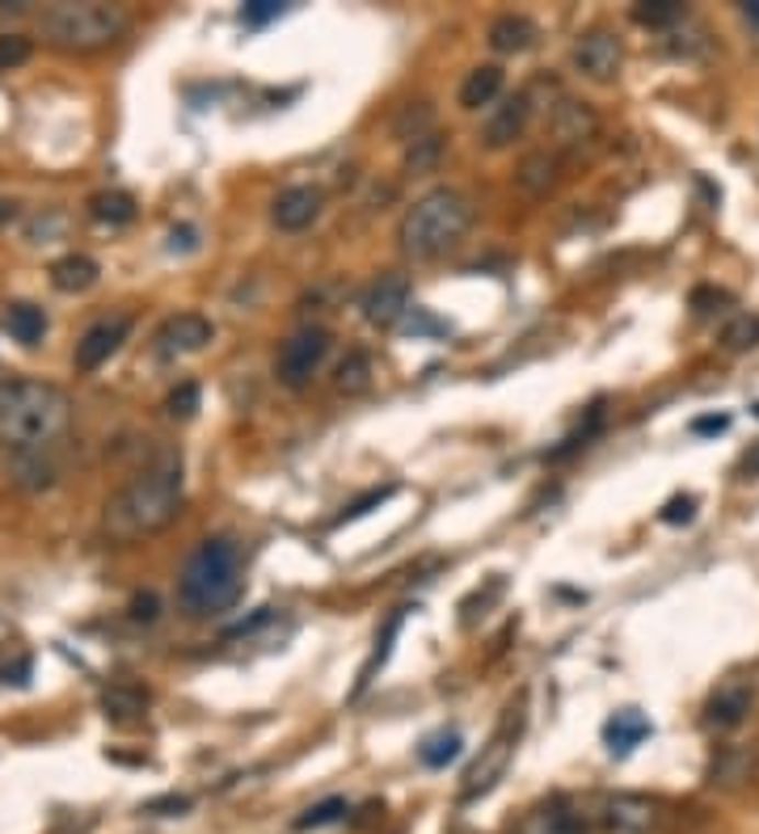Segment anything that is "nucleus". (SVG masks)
<instances>
[{
    "label": "nucleus",
    "instance_id": "1",
    "mask_svg": "<svg viewBox=\"0 0 759 834\" xmlns=\"http://www.w3.org/2000/svg\"><path fill=\"white\" fill-rule=\"evenodd\" d=\"M182 514V456L161 452L106 502V536L118 544L157 536Z\"/></svg>",
    "mask_w": 759,
    "mask_h": 834
},
{
    "label": "nucleus",
    "instance_id": "2",
    "mask_svg": "<svg viewBox=\"0 0 759 834\" xmlns=\"http://www.w3.org/2000/svg\"><path fill=\"white\" fill-rule=\"evenodd\" d=\"M72 422V401L47 379H4L0 384V447L34 456L52 447Z\"/></svg>",
    "mask_w": 759,
    "mask_h": 834
},
{
    "label": "nucleus",
    "instance_id": "3",
    "mask_svg": "<svg viewBox=\"0 0 759 834\" xmlns=\"http://www.w3.org/2000/svg\"><path fill=\"white\" fill-rule=\"evenodd\" d=\"M245 591V557L228 536L199 539L178 573V603L190 616H219Z\"/></svg>",
    "mask_w": 759,
    "mask_h": 834
},
{
    "label": "nucleus",
    "instance_id": "4",
    "mask_svg": "<svg viewBox=\"0 0 759 834\" xmlns=\"http://www.w3.org/2000/svg\"><path fill=\"white\" fill-rule=\"evenodd\" d=\"M468 224H473L468 198H464L461 190L439 186L431 194H422L401 216L397 244H401V253H406L409 262H434V258H443L448 249H456L464 241Z\"/></svg>",
    "mask_w": 759,
    "mask_h": 834
},
{
    "label": "nucleus",
    "instance_id": "5",
    "mask_svg": "<svg viewBox=\"0 0 759 834\" xmlns=\"http://www.w3.org/2000/svg\"><path fill=\"white\" fill-rule=\"evenodd\" d=\"M132 26L123 4H102V0H59L38 13L43 38L59 52H102L110 43H118Z\"/></svg>",
    "mask_w": 759,
    "mask_h": 834
},
{
    "label": "nucleus",
    "instance_id": "6",
    "mask_svg": "<svg viewBox=\"0 0 759 834\" xmlns=\"http://www.w3.org/2000/svg\"><path fill=\"white\" fill-rule=\"evenodd\" d=\"M326 354H329V329H299V333H292L283 342V351L274 358V376H279L283 388L299 392L308 379L321 372Z\"/></svg>",
    "mask_w": 759,
    "mask_h": 834
},
{
    "label": "nucleus",
    "instance_id": "7",
    "mask_svg": "<svg viewBox=\"0 0 759 834\" xmlns=\"http://www.w3.org/2000/svg\"><path fill=\"white\" fill-rule=\"evenodd\" d=\"M569 59H574V68H578L587 81L608 84L621 77L624 47L612 30H587V34H578V43H574Z\"/></svg>",
    "mask_w": 759,
    "mask_h": 834
},
{
    "label": "nucleus",
    "instance_id": "8",
    "mask_svg": "<svg viewBox=\"0 0 759 834\" xmlns=\"http://www.w3.org/2000/svg\"><path fill=\"white\" fill-rule=\"evenodd\" d=\"M516 742H519V721L511 717L507 726L494 733V742H489L482 758L468 767V776H464V788L461 797L464 801H477L482 792H489L494 784L502 780V772H507V763H511V754H516Z\"/></svg>",
    "mask_w": 759,
    "mask_h": 834
},
{
    "label": "nucleus",
    "instance_id": "9",
    "mask_svg": "<svg viewBox=\"0 0 759 834\" xmlns=\"http://www.w3.org/2000/svg\"><path fill=\"white\" fill-rule=\"evenodd\" d=\"M548 135L557 148L566 152H582L599 139V114L587 102L574 98H557V106H548Z\"/></svg>",
    "mask_w": 759,
    "mask_h": 834
},
{
    "label": "nucleus",
    "instance_id": "10",
    "mask_svg": "<svg viewBox=\"0 0 759 834\" xmlns=\"http://www.w3.org/2000/svg\"><path fill=\"white\" fill-rule=\"evenodd\" d=\"M409 278L406 274H380L376 283L363 292L359 308H363V321L376 324V329H393L401 324V317L409 312Z\"/></svg>",
    "mask_w": 759,
    "mask_h": 834
},
{
    "label": "nucleus",
    "instance_id": "11",
    "mask_svg": "<svg viewBox=\"0 0 759 834\" xmlns=\"http://www.w3.org/2000/svg\"><path fill=\"white\" fill-rule=\"evenodd\" d=\"M599 818L608 834H650L662 813H658V801L642 792H612V797H603Z\"/></svg>",
    "mask_w": 759,
    "mask_h": 834
},
{
    "label": "nucleus",
    "instance_id": "12",
    "mask_svg": "<svg viewBox=\"0 0 759 834\" xmlns=\"http://www.w3.org/2000/svg\"><path fill=\"white\" fill-rule=\"evenodd\" d=\"M212 338H216V329H212L207 317L182 312V317H169V321L157 329V354H161V358H186V354L203 351Z\"/></svg>",
    "mask_w": 759,
    "mask_h": 834
},
{
    "label": "nucleus",
    "instance_id": "13",
    "mask_svg": "<svg viewBox=\"0 0 759 834\" xmlns=\"http://www.w3.org/2000/svg\"><path fill=\"white\" fill-rule=\"evenodd\" d=\"M127 333H132V317H102L89 324L77 342V372H98L127 342Z\"/></svg>",
    "mask_w": 759,
    "mask_h": 834
},
{
    "label": "nucleus",
    "instance_id": "14",
    "mask_svg": "<svg viewBox=\"0 0 759 834\" xmlns=\"http://www.w3.org/2000/svg\"><path fill=\"white\" fill-rule=\"evenodd\" d=\"M528 118H532V93L523 89L516 98H507L502 106L489 110V118L482 123V144H486L489 152L511 148L519 135L528 132Z\"/></svg>",
    "mask_w": 759,
    "mask_h": 834
},
{
    "label": "nucleus",
    "instance_id": "15",
    "mask_svg": "<svg viewBox=\"0 0 759 834\" xmlns=\"http://www.w3.org/2000/svg\"><path fill=\"white\" fill-rule=\"evenodd\" d=\"M321 203H326V194L317 186H287L271 207L274 228H279V232H304V228H313L317 216H321Z\"/></svg>",
    "mask_w": 759,
    "mask_h": 834
},
{
    "label": "nucleus",
    "instance_id": "16",
    "mask_svg": "<svg viewBox=\"0 0 759 834\" xmlns=\"http://www.w3.org/2000/svg\"><path fill=\"white\" fill-rule=\"evenodd\" d=\"M751 704H756V692H751V683H743V678H726L713 696H709V708H705V721L717 729H734L747 721V712H751Z\"/></svg>",
    "mask_w": 759,
    "mask_h": 834
},
{
    "label": "nucleus",
    "instance_id": "17",
    "mask_svg": "<svg viewBox=\"0 0 759 834\" xmlns=\"http://www.w3.org/2000/svg\"><path fill=\"white\" fill-rule=\"evenodd\" d=\"M536 38H541V30H536V22H528L523 13H502V18L489 22V47H494L498 55L532 52Z\"/></svg>",
    "mask_w": 759,
    "mask_h": 834
},
{
    "label": "nucleus",
    "instance_id": "18",
    "mask_svg": "<svg viewBox=\"0 0 759 834\" xmlns=\"http://www.w3.org/2000/svg\"><path fill=\"white\" fill-rule=\"evenodd\" d=\"M516 182L528 194H548V190L562 182V157L557 152H548V148H541V152H528L523 161H519L516 169Z\"/></svg>",
    "mask_w": 759,
    "mask_h": 834
},
{
    "label": "nucleus",
    "instance_id": "19",
    "mask_svg": "<svg viewBox=\"0 0 759 834\" xmlns=\"http://www.w3.org/2000/svg\"><path fill=\"white\" fill-rule=\"evenodd\" d=\"M650 738V721L637 712V708H621L608 726H603V742H608V751L612 754H628L633 746H642Z\"/></svg>",
    "mask_w": 759,
    "mask_h": 834
},
{
    "label": "nucleus",
    "instance_id": "20",
    "mask_svg": "<svg viewBox=\"0 0 759 834\" xmlns=\"http://www.w3.org/2000/svg\"><path fill=\"white\" fill-rule=\"evenodd\" d=\"M98 283V262L93 258H84V253H68V258H59L52 266V287L55 292H68V296H77V292H89Z\"/></svg>",
    "mask_w": 759,
    "mask_h": 834
},
{
    "label": "nucleus",
    "instance_id": "21",
    "mask_svg": "<svg viewBox=\"0 0 759 834\" xmlns=\"http://www.w3.org/2000/svg\"><path fill=\"white\" fill-rule=\"evenodd\" d=\"M498 93H502V68H498V64H482V68H473V72L464 77L461 106L482 110V106H489Z\"/></svg>",
    "mask_w": 759,
    "mask_h": 834
},
{
    "label": "nucleus",
    "instance_id": "22",
    "mask_svg": "<svg viewBox=\"0 0 759 834\" xmlns=\"http://www.w3.org/2000/svg\"><path fill=\"white\" fill-rule=\"evenodd\" d=\"M4 329H9V338H13V342H22V346H38V342H43V333H47V312H43V308H34V304H9V312H4Z\"/></svg>",
    "mask_w": 759,
    "mask_h": 834
},
{
    "label": "nucleus",
    "instance_id": "23",
    "mask_svg": "<svg viewBox=\"0 0 759 834\" xmlns=\"http://www.w3.org/2000/svg\"><path fill=\"white\" fill-rule=\"evenodd\" d=\"M406 612H409V607H397L393 616L384 619V628H380V637H376V649H372L367 666H363V674H359V687H354V692H363V687L376 678L380 666L388 662V653H393V641H397V632H401V624H406Z\"/></svg>",
    "mask_w": 759,
    "mask_h": 834
},
{
    "label": "nucleus",
    "instance_id": "24",
    "mask_svg": "<svg viewBox=\"0 0 759 834\" xmlns=\"http://www.w3.org/2000/svg\"><path fill=\"white\" fill-rule=\"evenodd\" d=\"M333 388L347 392V397H359L372 388V358L363 351H351L342 363H338V376H333Z\"/></svg>",
    "mask_w": 759,
    "mask_h": 834
},
{
    "label": "nucleus",
    "instance_id": "25",
    "mask_svg": "<svg viewBox=\"0 0 759 834\" xmlns=\"http://www.w3.org/2000/svg\"><path fill=\"white\" fill-rule=\"evenodd\" d=\"M683 18H688V9H683L679 0H646V4L633 9V22H637V26H650V30H671V26H679Z\"/></svg>",
    "mask_w": 759,
    "mask_h": 834
},
{
    "label": "nucleus",
    "instance_id": "26",
    "mask_svg": "<svg viewBox=\"0 0 759 834\" xmlns=\"http://www.w3.org/2000/svg\"><path fill=\"white\" fill-rule=\"evenodd\" d=\"M89 212H93V219H102V224H132V219H136V198L123 194V190H106V194H93Z\"/></svg>",
    "mask_w": 759,
    "mask_h": 834
},
{
    "label": "nucleus",
    "instance_id": "27",
    "mask_svg": "<svg viewBox=\"0 0 759 834\" xmlns=\"http://www.w3.org/2000/svg\"><path fill=\"white\" fill-rule=\"evenodd\" d=\"M102 708H106L110 721H136L139 712L148 708V692H139V687H110L106 696H102Z\"/></svg>",
    "mask_w": 759,
    "mask_h": 834
},
{
    "label": "nucleus",
    "instance_id": "28",
    "mask_svg": "<svg viewBox=\"0 0 759 834\" xmlns=\"http://www.w3.org/2000/svg\"><path fill=\"white\" fill-rule=\"evenodd\" d=\"M434 132V110L427 102H418V106H406L397 118H393V135L401 139V144H414V139H422V135Z\"/></svg>",
    "mask_w": 759,
    "mask_h": 834
},
{
    "label": "nucleus",
    "instance_id": "29",
    "mask_svg": "<svg viewBox=\"0 0 759 834\" xmlns=\"http://www.w3.org/2000/svg\"><path fill=\"white\" fill-rule=\"evenodd\" d=\"M759 346V312H743L734 317L726 329H722V351L743 354V351H756Z\"/></svg>",
    "mask_w": 759,
    "mask_h": 834
},
{
    "label": "nucleus",
    "instance_id": "30",
    "mask_svg": "<svg viewBox=\"0 0 759 834\" xmlns=\"http://www.w3.org/2000/svg\"><path fill=\"white\" fill-rule=\"evenodd\" d=\"M536 831L541 834H587V822H582V813H574L566 801H553L548 809H541Z\"/></svg>",
    "mask_w": 759,
    "mask_h": 834
},
{
    "label": "nucleus",
    "instance_id": "31",
    "mask_svg": "<svg viewBox=\"0 0 759 834\" xmlns=\"http://www.w3.org/2000/svg\"><path fill=\"white\" fill-rule=\"evenodd\" d=\"M464 746V738L456 733V729H443V733H434V738H427L422 746H418V758L427 763V767H448L456 754H461Z\"/></svg>",
    "mask_w": 759,
    "mask_h": 834
},
{
    "label": "nucleus",
    "instance_id": "32",
    "mask_svg": "<svg viewBox=\"0 0 759 834\" xmlns=\"http://www.w3.org/2000/svg\"><path fill=\"white\" fill-rule=\"evenodd\" d=\"M443 157V135H422V139H414L406 152V169L409 173H431L434 164Z\"/></svg>",
    "mask_w": 759,
    "mask_h": 834
},
{
    "label": "nucleus",
    "instance_id": "33",
    "mask_svg": "<svg viewBox=\"0 0 759 834\" xmlns=\"http://www.w3.org/2000/svg\"><path fill=\"white\" fill-rule=\"evenodd\" d=\"M347 818V801L342 797H329L321 806L304 809L296 818V831H317V826H329V822H342Z\"/></svg>",
    "mask_w": 759,
    "mask_h": 834
},
{
    "label": "nucleus",
    "instance_id": "34",
    "mask_svg": "<svg viewBox=\"0 0 759 834\" xmlns=\"http://www.w3.org/2000/svg\"><path fill=\"white\" fill-rule=\"evenodd\" d=\"M747 772H751V754H747V751H730V746H726V751L717 754V763H713V784H717V780H722V784H738L743 776H747Z\"/></svg>",
    "mask_w": 759,
    "mask_h": 834
},
{
    "label": "nucleus",
    "instance_id": "35",
    "mask_svg": "<svg viewBox=\"0 0 759 834\" xmlns=\"http://www.w3.org/2000/svg\"><path fill=\"white\" fill-rule=\"evenodd\" d=\"M30 55H34V43H30L26 34H0V72L22 68Z\"/></svg>",
    "mask_w": 759,
    "mask_h": 834
},
{
    "label": "nucleus",
    "instance_id": "36",
    "mask_svg": "<svg viewBox=\"0 0 759 834\" xmlns=\"http://www.w3.org/2000/svg\"><path fill=\"white\" fill-rule=\"evenodd\" d=\"M388 498H393V484H380V489H367V493H363V498H354L351 506L338 514L333 523H354V518H363L367 511H376L380 502H388Z\"/></svg>",
    "mask_w": 759,
    "mask_h": 834
},
{
    "label": "nucleus",
    "instance_id": "37",
    "mask_svg": "<svg viewBox=\"0 0 759 834\" xmlns=\"http://www.w3.org/2000/svg\"><path fill=\"white\" fill-rule=\"evenodd\" d=\"M165 409L173 413V418H194V409H199V384H178L173 392H169V401H165Z\"/></svg>",
    "mask_w": 759,
    "mask_h": 834
},
{
    "label": "nucleus",
    "instance_id": "38",
    "mask_svg": "<svg viewBox=\"0 0 759 834\" xmlns=\"http://www.w3.org/2000/svg\"><path fill=\"white\" fill-rule=\"evenodd\" d=\"M283 9H287L283 0H249V4L241 9V18L249 22V26H267V22H274Z\"/></svg>",
    "mask_w": 759,
    "mask_h": 834
},
{
    "label": "nucleus",
    "instance_id": "39",
    "mask_svg": "<svg viewBox=\"0 0 759 834\" xmlns=\"http://www.w3.org/2000/svg\"><path fill=\"white\" fill-rule=\"evenodd\" d=\"M692 514H696V498L683 493V498H671V502L662 506V523H688Z\"/></svg>",
    "mask_w": 759,
    "mask_h": 834
},
{
    "label": "nucleus",
    "instance_id": "40",
    "mask_svg": "<svg viewBox=\"0 0 759 834\" xmlns=\"http://www.w3.org/2000/svg\"><path fill=\"white\" fill-rule=\"evenodd\" d=\"M186 809H190L186 797H161V801H148L144 813H165L169 818V813H186Z\"/></svg>",
    "mask_w": 759,
    "mask_h": 834
},
{
    "label": "nucleus",
    "instance_id": "41",
    "mask_svg": "<svg viewBox=\"0 0 759 834\" xmlns=\"http://www.w3.org/2000/svg\"><path fill=\"white\" fill-rule=\"evenodd\" d=\"M132 616L157 619V594H136V598H132Z\"/></svg>",
    "mask_w": 759,
    "mask_h": 834
},
{
    "label": "nucleus",
    "instance_id": "42",
    "mask_svg": "<svg viewBox=\"0 0 759 834\" xmlns=\"http://www.w3.org/2000/svg\"><path fill=\"white\" fill-rule=\"evenodd\" d=\"M726 426H730V418H722V413H717V418H696V422H692V431L696 434H722Z\"/></svg>",
    "mask_w": 759,
    "mask_h": 834
},
{
    "label": "nucleus",
    "instance_id": "43",
    "mask_svg": "<svg viewBox=\"0 0 759 834\" xmlns=\"http://www.w3.org/2000/svg\"><path fill=\"white\" fill-rule=\"evenodd\" d=\"M169 249H194V228H173L169 232Z\"/></svg>",
    "mask_w": 759,
    "mask_h": 834
},
{
    "label": "nucleus",
    "instance_id": "44",
    "mask_svg": "<svg viewBox=\"0 0 759 834\" xmlns=\"http://www.w3.org/2000/svg\"><path fill=\"white\" fill-rule=\"evenodd\" d=\"M9 219H13V203H9V198H0V228H4Z\"/></svg>",
    "mask_w": 759,
    "mask_h": 834
},
{
    "label": "nucleus",
    "instance_id": "45",
    "mask_svg": "<svg viewBox=\"0 0 759 834\" xmlns=\"http://www.w3.org/2000/svg\"><path fill=\"white\" fill-rule=\"evenodd\" d=\"M743 472H751V477H756V472H759V456H747V464H743Z\"/></svg>",
    "mask_w": 759,
    "mask_h": 834
},
{
    "label": "nucleus",
    "instance_id": "46",
    "mask_svg": "<svg viewBox=\"0 0 759 834\" xmlns=\"http://www.w3.org/2000/svg\"><path fill=\"white\" fill-rule=\"evenodd\" d=\"M743 13H747L751 22H759V4H743Z\"/></svg>",
    "mask_w": 759,
    "mask_h": 834
}]
</instances>
